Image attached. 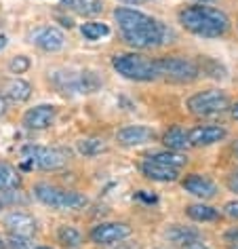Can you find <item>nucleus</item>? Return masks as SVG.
<instances>
[{
	"label": "nucleus",
	"instance_id": "f257e3e1",
	"mask_svg": "<svg viewBox=\"0 0 238 249\" xmlns=\"http://www.w3.org/2000/svg\"><path fill=\"white\" fill-rule=\"evenodd\" d=\"M114 19L120 28L122 40L135 49H156L171 36V30L165 23L137 9L118 7L114 9Z\"/></svg>",
	"mask_w": 238,
	"mask_h": 249
},
{
	"label": "nucleus",
	"instance_id": "f03ea898",
	"mask_svg": "<svg viewBox=\"0 0 238 249\" xmlns=\"http://www.w3.org/2000/svg\"><path fill=\"white\" fill-rule=\"evenodd\" d=\"M179 23L190 34L203 38H219L230 30V17L221 9L206 7V4H194L179 11Z\"/></svg>",
	"mask_w": 238,
	"mask_h": 249
},
{
	"label": "nucleus",
	"instance_id": "7ed1b4c3",
	"mask_svg": "<svg viewBox=\"0 0 238 249\" xmlns=\"http://www.w3.org/2000/svg\"><path fill=\"white\" fill-rule=\"evenodd\" d=\"M53 85L66 95L95 93L102 87V78L93 70H57L51 74Z\"/></svg>",
	"mask_w": 238,
	"mask_h": 249
},
{
	"label": "nucleus",
	"instance_id": "20e7f679",
	"mask_svg": "<svg viewBox=\"0 0 238 249\" xmlns=\"http://www.w3.org/2000/svg\"><path fill=\"white\" fill-rule=\"evenodd\" d=\"M34 196L38 198L42 205L51 209H57V211H78L86 207L89 198L80 192H74V190H64L59 186H53V184H36L34 186Z\"/></svg>",
	"mask_w": 238,
	"mask_h": 249
},
{
	"label": "nucleus",
	"instance_id": "39448f33",
	"mask_svg": "<svg viewBox=\"0 0 238 249\" xmlns=\"http://www.w3.org/2000/svg\"><path fill=\"white\" fill-rule=\"evenodd\" d=\"M112 68L122 74L129 80H137V83H152L158 78V70H156V59H148L137 53H120L112 57Z\"/></svg>",
	"mask_w": 238,
	"mask_h": 249
},
{
	"label": "nucleus",
	"instance_id": "423d86ee",
	"mask_svg": "<svg viewBox=\"0 0 238 249\" xmlns=\"http://www.w3.org/2000/svg\"><path fill=\"white\" fill-rule=\"evenodd\" d=\"M23 157V167L26 169H45V171H55L68 165L70 160V150L66 148H47V146H23L21 150Z\"/></svg>",
	"mask_w": 238,
	"mask_h": 249
},
{
	"label": "nucleus",
	"instance_id": "0eeeda50",
	"mask_svg": "<svg viewBox=\"0 0 238 249\" xmlns=\"http://www.w3.org/2000/svg\"><path fill=\"white\" fill-rule=\"evenodd\" d=\"M156 70H158V78L179 85L194 83L200 76L198 64L186 57H160L156 59Z\"/></svg>",
	"mask_w": 238,
	"mask_h": 249
},
{
	"label": "nucleus",
	"instance_id": "6e6552de",
	"mask_svg": "<svg viewBox=\"0 0 238 249\" xmlns=\"http://www.w3.org/2000/svg\"><path fill=\"white\" fill-rule=\"evenodd\" d=\"M187 108L196 116H215L230 108V97L219 89L200 91L187 99Z\"/></svg>",
	"mask_w": 238,
	"mask_h": 249
},
{
	"label": "nucleus",
	"instance_id": "1a4fd4ad",
	"mask_svg": "<svg viewBox=\"0 0 238 249\" xmlns=\"http://www.w3.org/2000/svg\"><path fill=\"white\" fill-rule=\"evenodd\" d=\"M131 236V226L124 222H105V224H97L91 230V241L97 245H114L120 243L122 239Z\"/></svg>",
	"mask_w": 238,
	"mask_h": 249
},
{
	"label": "nucleus",
	"instance_id": "9d476101",
	"mask_svg": "<svg viewBox=\"0 0 238 249\" xmlns=\"http://www.w3.org/2000/svg\"><path fill=\"white\" fill-rule=\"evenodd\" d=\"M30 42L36 45L42 51H49V53H55V51H61L66 45V36L59 28L55 26H45V28H38L30 34Z\"/></svg>",
	"mask_w": 238,
	"mask_h": 249
},
{
	"label": "nucleus",
	"instance_id": "9b49d317",
	"mask_svg": "<svg viewBox=\"0 0 238 249\" xmlns=\"http://www.w3.org/2000/svg\"><path fill=\"white\" fill-rule=\"evenodd\" d=\"M57 118V108L51 104H40L30 108L26 114H23V124L28 129H34V131H42V129H49Z\"/></svg>",
	"mask_w": 238,
	"mask_h": 249
},
{
	"label": "nucleus",
	"instance_id": "f8f14e48",
	"mask_svg": "<svg viewBox=\"0 0 238 249\" xmlns=\"http://www.w3.org/2000/svg\"><path fill=\"white\" fill-rule=\"evenodd\" d=\"M116 140L122 146H143L156 140V131L152 127H146V124H129V127L118 129Z\"/></svg>",
	"mask_w": 238,
	"mask_h": 249
},
{
	"label": "nucleus",
	"instance_id": "ddd939ff",
	"mask_svg": "<svg viewBox=\"0 0 238 249\" xmlns=\"http://www.w3.org/2000/svg\"><path fill=\"white\" fill-rule=\"evenodd\" d=\"M225 135H228V131L219 124H200L187 133V142H190V146H213L225 140Z\"/></svg>",
	"mask_w": 238,
	"mask_h": 249
},
{
	"label": "nucleus",
	"instance_id": "4468645a",
	"mask_svg": "<svg viewBox=\"0 0 238 249\" xmlns=\"http://www.w3.org/2000/svg\"><path fill=\"white\" fill-rule=\"evenodd\" d=\"M4 226L11 234H19V236H32L36 232V220L26 211H11L4 215Z\"/></svg>",
	"mask_w": 238,
	"mask_h": 249
},
{
	"label": "nucleus",
	"instance_id": "2eb2a0df",
	"mask_svg": "<svg viewBox=\"0 0 238 249\" xmlns=\"http://www.w3.org/2000/svg\"><path fill=\"white\" fill-rule=\"evenodd\" d=\"M181 186H184L186 192H190V195L203 198V201H206V198H213V196L217 195L215 182H211L209 178L198 176V173H192V176H187L184 182H181Z\"/></svg>",
	"mask_w": 238,
	"mask_h": 249
},
{
	"label": "nucleus",
	"instance_id": "dca6fc26",
	"mask_svg": "<svg viewBox=\"0 0 238 249\" xmlns=\"http://www.w3.org/2000/svg\"><path fill=\"white\" fill-rule=\"evenodd\" d=\"M141 173L148 179H154V182H175L177 176H179V169L169 167L165 163H158V160L146 159L141 163Z\"/></svg>",
	"mask_w": 238,
	"mask_h": 249
},
{
	"label": "nucleus",
	"instance_id": "f3484780",
	"mask_svg": "<svg viewBox=\"0 0 238 249\" xmlns=\"http://www.w3.org/2000/svg\"><path fill=\"white\" fill-rule=\"evenodd\" d=\"M165 236L177 247H192V245H196V243H200V232L196 228L179 226V224H173L165 232Z\"/></svg>",
	"mask_w": 238,
	"mask_h": 249
},
{
	"label": "nucleus",
	"instance_id": "a211bd4d",
	"mask_svg": "<svg viewBox=\"0 0 238 249\" xmlns=\"http://www.w3.org/2000/svg\"><path fill=\"white\" fill-rule=\"evenodd\" d=\"M2 93L11 99V102L21 104V102H28L30 95H32V85L26 83V80H21V78H11L4 83Z\"/></svg>",
	"mask_w": 238,
	"mask_h": 249
},
{
	"label": "nucleus",
	"instance_id": "6ab92c4d",
	"mask_svg": "<svg viewBox=\"0 0 238 249\" xmlns=\"http://www.w3.org/2000/svg\"><path fill=\"white\" fill-rule=\"evenodd\" d=\"M21 186V176L13 165L0 160V192H13Z\"/></svg>",
	"mask_w": 238,
	"mask_h": 249
},
{
	"label": "nucleus",
	"instance_id": "aec40b11",
	"mask_svg": "<svg viewBox=\"0 0 238 249\" xmlns=\"http://www.w3.org/2000/svg\"><path fill=\"white\" fill-rule=\"evenodd\" d=\"M66 7H70L74 13L85 15V17H95L103 11L102 0H64Z\"/></svg>",
	"mask_w": 238,
	"mask_h": 249
},
{
	"label": "nucleus",
	"instance_id": "412c9836",
	"mask_svg": "<svg viewBox=\"0 0 238 249\" xmlns=\"http://www.w3.org/2000/svg\"><path fill=\"white\" fill-rule=\"evenodd\" d=\"M162 142H165L167 150H173V152L186 150V148L190 146V142H187V133L184 131V129H179V127L169 129V131L162 135Z\"/></svg>",
	"mask_w": 238,
	"mask_h": 249
},
{
	"label": "nucleus",
	"instance_id": "4be33fe9",
	"mask_svg": "<svg viewBox=\"0 0 238 249\" xmlns=\"http://www.w3.org/2000/svg\"><path fill=\"white\" fill-rule=\"evenodd\" d=\"M187 217H192L194 222H213L219 217V211L211 205H204V203H198V205H190L186 209Z\"/></svg>",
	"mask_w": 238,
	"mask_h": 249
},
{
	"label": "nucleus",
	"instance_id": "5701e85b",
	"mask_svg": "<svg viewBox=\"0 0 238 249\" xmlns=\"http://www.w3.org/2000/svg\"><path fill=\"white\" fill-rule=\"evenodd\" d=\"M57 241L61 243L64 247H78L80 243H83V234H80V230H76L74 226H61L57 230Z\"/></svg>",
	"mask_w": 238,
	"mask_h": 249
},
{
	"label": "nucleus",
	"instance_id": "b1692460",
	"mask_svg": "<svg viewBox=\"0 0 238 249\" xmlns=\"http://www.w3.org/2000/svg\"><path fill=\"white\" fill-rule=\"evenodd\" d=\"M152 160H158V163H165L169 167H175V169H179V167H184L187 163V159L184 157V154L179 152H173V150H162V152H156L152 154V157H148Z\"/></svg>",
	"mask_w": 238,
	"mask_h": 249
},
{
	"label": "nucleus",
	"instance_id": "393cba45",
	"mask_svg": "<svg viewBox=\"0 0 238 249\" xmlns=\"http://www.w3.org/2000/svg\"><path fill=\"white\" fill-rule=\"evenodd\" d=\"M80 34H83L86 40H99V38H103V36L110 34V28L102 21H89V23H83Z\"/></svg>",
	"mask_w": 238,
	"mask_h": 249
},
{
	"label": "nucleus",
	"instance_id": "a878e982",
	"mask_svg": "<svg viewBox=\"0 0 238 249\" xmlns=\"http://www.w3.org/2000/svg\"><path fill=\"white\" fill-rule=\"evenodd\" d=\"M103 150H105V144H103V140H99V138H86V140L78 142V152L83 154V157H97V154H102Z\"/></svg>",
	"mask_w": 238,
	"mask_h": 249
},
{
	"label": "nucleus",
	"instance_id": "bb28decb",
	"mask_svg": "<svg viewBox=\"0 0 238 249\" xmlns=\"http://www.w3.org/2000/svg\"><path fill=\"white\" fill-rule=\"evenodd\" d=\"M198 70L206 74V76H211V78H225V68L219 64V61L215 59H211V57H203L198 61Z\"/></svg>",
	"mask_w": 238,
	"mask_h": 249
},
{
	"label": "nucleus",
	"instance_id": "cd10ccee",
	"mask_svg": "<svg viewBox=\"0 0 238 249\" xmlns=\"http://www.w3.org/2000/svg\"><path fill=\"white\" fill-rule=\"evenodd\" d=\"M7 247L9 249H32V236H19V234H9L7 239Z\"/></svg>",
	"mask_w": 238,
	"mask_h": 249
},
{
	"label": "nucleus",
	"instance_id": "c85d7f7f",
	"mask_svg": "<svg viewBox=\"0 0 238 249\" xmlns=\"http://www.w3.org/2000/svg\"><path fill=\"white\" fill-rule=\"evenodd\" d=\"M9 70L13 74H23L30 70V59L26 57V55H19V57H13L9 61Z\"/></svg>",
	"mask_w": 238,
	"mask_h": 249
},
{
	"label": "nucleus",
	"instance_id": "c756f323",
	"mask_svg": "<svg viewBox=\"0 0 238 249\" xmlns=\"http://www.w3.org/2000/svg\"><path fill=\"white\" fill-rule=\"evenodd\" d=\"M223 241L228 243L230 247H232V245H238V226L225 230V232H223Z\"/></svg>",
	"mask_w": 238,
	"mask_h": 249
},
{
	"label": "nucleus",
	"instance_id": "7c9ffc66",
	"mask_svg": "<svg viewBox=\"0 0 238 249\" xmlns=\"http://www.w3.org/2000/svg\"><path fill=\"white\" fill-rule=\"evenodd\" d=\"M223 213L228 215V217H232V220H238V201H230V203H225Z\"/></svg>",
	"mask_w": 238,
	"mask_h": 249
},
{
	"label": "nucleus",
	"instance_id": "2f4dec72",
	"mask_svg": "<svg viewBox=\"0 0 238 249\" xmlns=\"http://www.w3.org/2000/svg\"><path fill=\"white\" fill-rule=\"evenodd\" d=\"M228 188L234 192V195H238V171H234L232 176L228 178Z\"/></svg>",
	"mask_w": 238,
	"mask_h": 249
},
{
	"label": "nucleus",
	"instance_id": "473e14b6",
	"mask_svg": "<svg viewBox=\"0 0 238 249\" xmlns=\"http://www.w3.org/2000/svg\"><path fill=\"white\" fill-rule=\"evenodd\" d=\"M116 249H139V245H133V243H118Z\"/></svg>",
	"mask_w": 238,
	"mask_h": 249
},
{
	"label": "nucleus",
	"instance_id": "72a5a7b5",
	"mask_svg": "<svg viewBox=\"0 0 238 249\" xmlns=\"http://www.w3.org/2000/svg\"><path fill=\"white\" fill-rule=\"evenodd\" d=\"M137 196L143 198V201H148V203H154V201H156V196H154V195H152V196H148V195H143V192H137Z\"/></svg>",
	"mask_w": 238,
	"mask_h": 249
},
{
	"label": "nucleus",
	"instance_id": "f704fd0d",
	"mask_svg": "<svg viewBox=\"0 0 238 249\" xmlns=\"http://www.w3.org/2000/svg\"><path fill=\"white\" fill-rule=\"evenodd\" d=\"M7 112V102H4V97L0 95V114H4Z\"/></svg>",
	"mask_w": 238,
	"mask_h": 249
},
{
	"label": "nucleus",
	"instance_id": "c9c22d12",
	"mask_svg": "<svg viewBox=\"0 0 238 249\" xmlns=\"http://www.w3.org/2000/svg\"><path fill=\"white\" fill-rule=\"evenodd\" d=\"M230 110H232V116H234V118H236V121H238V102H236L234 106H232V108H230Z\"/></svg>",
	"mask_w": 238,
	"mask_h": 249
},
{
	"label": "nucleus",
	"instance_id": "e433bc0d",
	"mask_svg": "<svg viewBox=\"0 0 238 249\" xmlns=\"http://www.w3.org/2000/svg\"><path fill=\"white\" fill-rule=\"evenodd\" d=\"M232 154H234V157L238 159V140L234 142V144H232Z\"/></svg>",
	"mask_w": 238,
	"mask_h": 249
},
{
	"label": "nucleus",
	"instance_id": "4c0bfd02",
	"mask_svg": "<svg viewBox=\"0 0 238 249\" xmlns=\"http://www.w3.org/2000/svg\"><path fill=\"white\" fill-rule=\"evenodd\" d=\"M7 47V36H0V51Z\"/></svg>",
	"mask_w": 238,
	"mask_h": 249
},
{
	"label": "nucleus",
	"instance_id": "58836bf2",
	"mask_svg": "<svg viewBox=\"0 0 238 249\" xmlns=\"http://www.w3.org/2000/svg\"><path fill=\"white\" fill-rule=\"evenodd\" d=\"M0 249H9L7 247V239H4V236H0Z\"/></svg>",
	"mask_w": 238,
	"mask_h": 249
},
{
	"label": "nucleus",
	"instance_id": "ea45409f",
	"mask_svg": "<svg viewBox=\"0 0 238 249\" xmlns=\"http://www.w3.org/2000/svg\"><path fill=\"white\" fill-rule=\"evenodd\" d=\"M122 2H129V4H139V2H148V0H122Z\"/></svg>",
	"mask_w": 238,
	"mask_h": 249
},
{
	"label": "nucleus",
	"instance_id": "a19ab883",
	"mask_svg": "<svg viewBox=\"0 0 238 249\" xmlns=\"http://www.w3.org/2000/svg\"><path fill=\"white\" fill-rule=\"evenodd\" d=\"M187 249H209V247H204V245H200V243H196V245H192V247H187Z\"/></svg>",
	"mask_w": 238,
	"mask_h": 249
},
{
	"label": "nucleus",
	"instance_id": "79ce46f5",
	"mask_svg": "<svg viewBox=\"0 0 238 249\" xmlns=\"http://www.w3.org/2000/svg\"><path fill=\"white\" fill-rule=\"evenodd\" d=\"M196 2H200V4H211V2H215V0H196Z\"/></svg>",
	"mask_w": 238,
	"mask_h": 249
},
{
	"label": "nucleus",
	"instance_id": "37998d69",
	"mask_svg": "<svg viewBox=\"0 0 238 249\" xmlns=\"http://www.w3.org/2000/svg\"><path fill=\"white\" fill-rule=\"evenodd\" d=\"M32 249H53V247H45V245H42V247H32Z\"/></svg>",
	"mask_w": 238,
	"mask_h": 249
},
{
	"label": "nucleus",
	"instance_id": "c03bdc74",
	"mask_svg": "<svg viewBox=\"0 0 238 249\" xmlns=\"http://www.w3.org/2000/svg\"><path fill=\"white\" fill-rule=\"evenodd\" d=\"M230 249H238V245H232V247H230Z\"/></svg>",
	"mask_w": 238,
	"mask_h": 249
}]
</instances>
